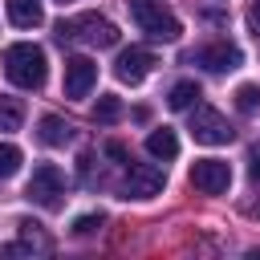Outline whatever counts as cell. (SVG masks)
Instances as JSON below:
<instances>
[{"label": "cell", "mask_w": 260, "mask_h": 260, "mask_svg": "<svg viewBox=\"0 0 260 260\" xmlns=\"http://www.w3.org/2000/svg\"><path fill=\"white\" fill-rule=\"evenodd\" d=\"M106 158H114V162H126V167H130V154H126V146H122V142H106Z\"/></svg>", "instance_id": "21"}, {"label": "cell", "mask_w": 260, "mask_h": 260, "mask_svg": "<svg viewBox=\"0 0 260 260\" xmlns=\"http://www.w3.org/2000/svg\"><path fill=\"white\" fill-rule=\"evenodd\" d=\"M4 73L12 85L20 89H41L45 85V73H49V61H45V49L32 45V41H16L4 49Z\"/></svg>", "instance_id": "1"}, {"label": "cell", "mask_w": 260, "mask_h": 260, "mask_svg": "<svg viewBox=\"0 0 260 260\" xmlns=\"http://www.w3.org/2000/svg\"><path fill=\"white\" fill-rule=\"evenodd\" d=\"M191 61L203 65V69H211V73H228V69H236V65L244 61V53H240L232 41H207V45H199V49L191 53Z\"/></svg>", "instance_id": "8"}, {"label": "cell", "mask_w": 260, "mask_h": 260, "mask_svg": "<svg viewBox=\"0 0 260 260\" xmlns=\"http://www.w3.org/2000/svg\"><path fill=\"white\" fill-rule=\"evenodd\" d=\"M16 171H20V146L0 142V179H12Z\"/></svg>", "instance_id": "18"}, {"label": "cell", "mask_w": 260, "mask_h": 260, "mask_svg": "<svg viewBox=\"0 0 260 260\" xmlns=\"http://www.w3.org/2000/svg\"><path fill=\"white\" fill-rule=\"evenodd\" d=\"M8 20L16 28H37L45 20V8H41V0H8Z\"/></svg>", "instance_id": "12"}, {"label": "cell", "mask_w": 260, "mask_h": 260, "mask_svg": "<svg viewBox=\"0 0 260 260\" xmlns=\"http://www.w3.org/2000/svg\"><path fill=\"white\" fill-rule=\"evenodd\" d=\"M20 122H24V106H20V98H0V130L12 134V130H20Z\"/></svg>", "instance_id": "15"}, {"label": "cell", "mask_w": 260, "mask_h": 260, "mask_svg": "<svg viewBox=\"0 0 260 260\" xmlns=\"http://www.w3.org/2000/svg\"><path fill=\"white\" fill-rule=\"evenodd\" d=\"M154 65H158V61H154V53H150V49L130 45V49H122V53H118V61H114V77H118V81H126V85H138Z\"/></svg>", "instance_id": "9"}, {"label": "cell", "mask_w": 260, "mask_h": 260, "mask_svg": "<svg viewBox=\"0 0 260 260\" xmlns=\"http://www.w3.org/2000/svg\"><path fill=\"white\" fill-rule=\"evenodd\" d=\"M146 150L154 154V158H175L179 154V138H175V130H150L146 134Z\"/></svg>", "instance_id": "13"}, {"label": "cell", "mask_w": 260, "mask_h": 260, "mask_svg": "<svg viewBox=\"0 0 260 260\" xmlns=\"http://www.w3.org/2000/svg\"><path fill=\"white\" fill-rule=\"evenodd\" d=\"M93 118H98V122H106V126H110V122H118V118H122V102H118L114 93H102V98H98V106H93Z\"/></svg>", "instance_id": "17"}, {"label": "cell", "mask_w": 260, "mask_h": 260, "mask_svg": "<svg viewBox=\"0 0 260 260\" xmlns=\"http://www.w3.org/2000/svg\"><path fill=\"white\" fill-rule=\"evenodd\" d=\"M16 228H20V236H24V244H28L32 252H49V248H53V240L41 232V223H37V219H20Z\"/></svg>", "instance_id": "16"}, {"label": "cell", "mask_w": 260, "mask_h": 260, "mask_svg": "<svg viewBox=\"0 0 260 260\" xmlns=\"http://www.w3.org/2000/svg\"><path fill=\"white\" fill-rule=\"evenodd\" d=\"M195 98H199V85H195V81H175L171 93H167V106H171V110H191Z\"/></svg>", "instance_id": "14"}, {"label": "cell", "mask_w": 260, "mask_h": 260, "mask_svg": "<svg viewBox=\"0 0 260 260\" xmlns=\"http://www.w3.org/2000/svg\"><path fill=\"white\" fill-rule=\"evenodd\" d=\"M167 187V171L154 167V162H130L126 171V195L130 199H150Z\"/></svg>", "instance_id": "7"}, {"label": "cell", "mask_w": 260, "mask_h": 260, "mask_svg": "<svg viewBox=\"0 0 260 260\" xmlns=\"http://www.w3.org/2000/svg\"><path fill=\"white\" fill-rule=\"evenodd\" d=\"M37 138H41L45 146H65V142H73V126H69L61 114H45V118H41V130H37Z\"/></svg>", "instance_id": "11"}, {"label": "cell", "mask_w": 260, "mask_h": 260, "mask_svg": "<svg viewBox=\"0 0 260 260\" xmlns=\"http://www.w3.org/2000/svg\"><path fill=\"white\" fill-rule=\"evenodd\" d=\"M98 85V65L89 57H69L65 61V98H89V89Z\"/></svg>", "instance_id": "10"}, {"label": "cell", "mask_w": 260, "mask_h": 260, "mask_svg": "<svg viewBox=\"0 0 260 260\" xmlns=\"http://www.w3.org/2000/svg\"><path fill=\"white\" fill-rule=\"evenodd\" d=\"M130 16L154 41H179V32H183V24L162 8V0H130Z\"/></svg>", "instance_id": "3"}, {"label": "cell", "mask_w": 260, "mask_h": 260, "mask_svg": "<svg viewBox=\"0 0 260 260\" xmlns=\"http://www.w3.org/2000/svg\"><path fill=\"white\" fill-rule=\"evenodd\" d=\"M102 223H106V215H102V211H89V215H77V219H73V236H89V232H98Z\"/></svg>", "instance_id": "20"}, {"label": "cell", "mask_w": 260, "mask_h": 260, "mask_svg": "<svg viewBox=\"0 0 260 260\" xmlns=\"http://www.w3.org/2000/svg\"><path fill=\"white\" fill-rule=\"evenodd\" d=\"M248 175H252V183H260V150L248 158Z\"/></svg>", "instance_id": "22"}, {"label": "cell", "mask_w": 260, "mask_h": 260, "mask_svg": "<svg viewBox=\"0 0 260 260\" xmlns=\"http://www.w3.org/2000/svg\"><path fill=\"white\" fill-rule=\"evenodd\" d=\"M24 195H28L37 207H57V203H61V195H65V175H61V167L41 162V167L32 171V179H28Z\"/></svg>", "instance_id": "5"}, {"label": "cell", "mask_w": 260, "mask_h": 260, "mask_svg": "<svg viewBox=\"0 0 260 260\" xmlns=\"http://www.w3.org/2000/svg\"><path fill=\"white\" fill-rule=\"evenodd\" d=\"M53 37H57V45H73V41H85V45H98V49H110V45H118V24H110L106 16H98V12H81V16H73V20H57L53 24Z\"/></svg>", "instance_id": "2"}, {"label": "cell", "mask_w": 260, "mask_h": 260, "mask_svg": "<svg viewBox=\"0 0 260 260\" xmlns=\"http://www.w3.org/2000/svg\"><path fill=\"white\" fill-rule=\"evenodd\" d=\"M191 187L203 195H223L232 187V167L223 158H199L191 167Z\"/></svg>", "instance_id": "6"}, {"label": "cell", "mask_w": 260, "mask_h": 260, "mask_svg": "<svg viewBox=\"0 0 260 260\" xmlns=\"http://www.w3.org/2000/svg\"><path fill=\"white\" fill-rule=\"evenodd\" d=\"M248 20H252V28H256V37H260V0L252 4V12H248Z\"/></svg>", "instance_id": "23"}, {"label": "cell", "mask_w": 260, "mask_h": 260, "mask_svg": "<svg viewBox=\"0 0 260 260\" xmlns=\"http://www.w3.org/2000/svg\"><path fill=\"white\" fill-rule=\"evenodd\" d=\"M256 106H260V85H240V89H236V110L252 114Z\"/></svg>", "instance_id": "19"}, {"label": "cell", "mask_w": 260, "mask_h": 260, "mask_svg": "<svg viewBox=\"0 0 260 260\" xmlns=\"http://www.w3.org/2000/svg\"><path fill=\"white\" fill-rule=\"evenodd\" d=\"M191 138L195 142H203V146H223V142H232L236 138V130L228 126V118L219 114V110H211V106H195L191 110Z\"/></svg>", "instance_id": "4"}]
</instances>
